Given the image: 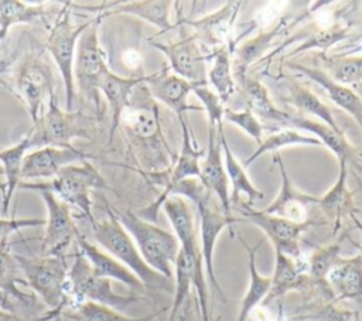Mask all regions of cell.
I'll use <instances>...</instances> for the list:
<instances>
[{
    "mask_svg": "<svg viewBox=\"0 0 362 321\" xmlns=\"http://www.w3.org/2000/svg\"><path fill=\"white\" fill-rule=\"evenodd\" d=\"M122 122L133 156L141 167L139 171L163 173L171 168L177 154L163 134L158 105L144 82L134 88Z\"/></svg>",
    "mask_w": 362,
    "mask_h": 321,
    "instance_id": "cell-1",
    "label": "cell"
},
{
    "mask_svg": "<svg viewBox=\"0 0 362 321\" xmlns=\"http://www.w3.org/2000/svg\"><path fill=\"white\" fill-rule=\"evenodd\" d=\"M112 212L134 240L143 260L153 270L171 280L174 274L173 267L180 250L175 235L156 223L141 219L132 211L123 212L112 208Z\"/></svg>",
    "mask_w": 362,
    "mask_h": 321,
    "instance_id": "cell-2",
    "label": "cell"
},
{
    "mask_svg": "<svg viewBox=\"0 0 362 321\" xmlns=\"http://www.w3.org/2000/svg\"><path fill=\"white\" fill-rule=\"evenodd\" d=\"M23 189L31 191H48L58 197L69 206H75L90 223L95 222L92 214V188H106L107 184L102 174L88 161H79L78 164H69L64 167L51 181L47 182H20Z\"/></svg>",
    "mask_w": 362,
    "mask_h": 321,
    "instance_id": "cell-3",
    "label": "cell"
},
{
    "mask_svg": "<svg viewBox=\"0 0 362 321\" xmlns=\"http://www.w3.org/2000/svg\"><path fill=\"white\" fill-rule=\"evenodd\" d=\"M107 218L102 221H96L92 223L93 238L96 243L124 264L129 270H132L140 281L147 287H167L168 279L153 270L141 257L134 240L129 235V232L123 228V225L113 215L112 208L106 204Z\"/></svg>",
    "mask_w": 362,
    "mask_h": 321,
    "instance_id": "cell-4",
    "label": "cell"
},
{
    "mask_svg": "<svg viewBox=\"0 0 362 321\" xmlns=\"http://www.w3.org/2000/svg\"><path fill=\"white\" fill-rule=\"evenodd\" d=\"M89 117L83 113L68 112L59 109L55 102V93L49 96L47 109L41 112L38 120L33 124L31 132L27 134L30 148L41 147H74L71 141L76 137L89 139Z\"/></svg>",
    "mask_w": 362,
    "mask_h": 321,
    "instance_id": "cell-5",
    "label": "cell"
},
{
    "mask_svg": "<svg viewBox=\"0 0 362 321\" xmlns=\"http://www.w3.org/2000/svg\"><path fill=\"white\" fill-rule=\"evenodd\" d=\"M23 280L49 310H62L66 300L68 266L62 256L27 257L14 255Z\"/></svg>",
    "mask_w": 362,
    "mask_h": 321,
    "instance_id": "cell-6",
    "label": "cell"
},
{
    "mask_svg": "<svg viewBox=\"0 0 362 321\" xmlns=\"http://www.w3.org/2000/svg\"><path fill=\"white\" fill-rule=\"evenodd\" d=\"M90 20L81 25H74L69 14V7L65 4L55 17L54 25L49 30L45 44L47 51L51 54L54 62L58 66L64 86H65V109L71 112L75 100V82H74V59L76 42L83 30L89 25Z\"/></svg>",
    "mask_w": 362,
    "mask_h": 321,
    "instance_id": "cell-7",
    "label": "cell"
},
{
    "mask_svg": "<svg viewBox=\"0 0 362 321\" xmlns=\"http://www.w3.org/2000/svg\"><path fill=\"white\" fill-rule=\"evenodd\" d=\"M100 17L90 20L76 42L74 59V82L79 91L99 107V82L109 71L103 51L98 40V27Z\"/></svg>",
    "mask_w": 362,
    "mask_h": 321,
    "instance_id": "cell-8",
    "label": "cell"
},
{
    "mask_svg": "<svg viewBox=\"0 0 362 321\" xmlns=\"http://www.w3.org/2000/svg\"><path fill=\"white\" fill-rule=\"evenodd\" d=\"M68 286L78 297L79 303L90 301L99 305L109 307L119 313L124 311L140 298L137 296H122L113 291L112 280L93 274L89 262L78 252L72 264L68 269Z\"/></svg>",
    "mask_w": 362,
    "mask_h": 321,
    "instance_id": "cell-9",
    "label": "cell"
},
{
    "mask_svg": "<svg viewBox=\"0 0 362 321\" xmlns=\"http://www.w3.org/2000/svg\"><path fill=\"white\" fill-rule=\"evenodd\" d=\"M194 204L199 215V235H201L199 249L204 260V267L206 270L209 284L214 287V290L221 296L222 301L225 303L226 301L225 293L219 286L218 279L215 276V270H214V252H215V245L221 232L226 226L235 222H239L240 219L232 216L230 214H226L221 206L218 198L209 189H206L201 197H198L194 201Z\"/></svg>",
    "mask_w": 362,
    "mask_h": 321,
    "instance_id": "cell-10",
    "label": "cell"
},
{
    "mask_svg": "<svg viewBox=\"0 0 362 321\" xmlns=\"http://www.w3.org/2000/svg\"><path fill=\"white\" fill-rule=\"evenodd\" d=\"M16 88L27 105L31 123L34 124L41 109L54 95V75L48 59L42 55L28 54L20 64L16 74Z\"/></svg>",
    "mask_w": 362,
    "mask_h": 321,
    "instance_id": "cell-11",
    "label": "cell"
},
{
    "mask_svg": "<svg viewBox=\"0 0 362 321\" xmlns=\"http://www.w3.org/2000/svg\"><path fill=\"white\" fill-rule=\"evenodd\" d=\"M235 205H238V211L243 215V218H246L247 221L259 226L266 233V236L270 239L272 245L274 246V250H279L296 260H298L301 255V249H300L301 233L307 228L313 225H318V222L313 219L311 221L308 219L305 222H294L286 218L264 214L263 211H256L246 202H240V201Z\"/></svg>",
    "mask_w": 362,
    "mask_h": 321,
    "instance_id": "cell-12",
    "label": "cell"
},
{
    "mask_svg": "<svg viewBox=\"0 0 362 321\" xmlns=\"http://www.w3.org/2000/svg\"><path fill=\"white\" fill-rule=\"evenodd\" d=\"M40 194L47 206L45 235L42 240L44 255L65 257L68 246L79 238V230L72 218L69 205L52 192L41 191Z\"/></svg>",
    "mask_w": 362,
    "mask_h": 321,
    "instance_id": "cell-13",
    "label": "cell"
},
{
    "mask_svg": "<svg viewBox=\"0 0 362 321\" xmlns=\"http://www.w3.org/2000/svg\"><path fill=\"white\" fill-rule=\"evenodd\" d=\"M240 1H228L211 14L197 18H180V24H185L194 30V37L206 48H219L230 45L233 24L240 10Z\"/></svg>",
    "mask_w": 362,
    "mask_h": 321,
    "instance_id": "cell-14",
    "label": "cell"
},
{
    "mask_svg": "<svg viewBox=\"0 0 362 321\" xmlns=\"http://www.w3.org/2000/svg\"><path fill=\"white\" fill-rule=\"evenodd\" d=\"M182 129V143L181 151L177 154L173 165L170 170L163 173H141L139 171L150 184L163 187V191H167L177 182L187 180V178H198L201 177V167L199 160L205 156L204 150H198L195 146L194 134L185 119H178Z\"/></svg>",
    "mask_w": 362,
    "mask_h": 321,
    "instance_id": "cell-15",
    "label": "cell"
},
{
    "mask_svg": "<svg viewBox=\"0 0 362 321\" xmlns=\"http://www.w3.org/2000/svg\"><path fill=\"white\" fill-rule=\"evenodd\" d=\"M151 45L160 49L167 57L170 68L174 71L175 75L191 83H208L205 66L206 57L201 51V47L194 35L170 44L151 41Z\"/></svg>",
    "mask_w": 362,
    "mask_h": 321,
    "instance_id": "cell-16",
    "label": "cell"
},
{
    "mask_svg": "<svg viewBox=\"0 0 362 321\" xmlns=\"http://www.w3.org/2000/svg\"><path fill=\"white\" fill-rule=\"evenodd\" d=\"M144 83L154 100H158L170 107L178 116V119L184 117V113L189 110H204L202 106L188 103V95L198 83H191L175 74H170L168 66H163L154 74L146 75Z\"/></svg>",
    "mask_w": 362,
    "mask_h": 321,
    "instance_id": "cell-17",
    "label": "cell"
},
{
    "mask_svg": "<svg viewBox=\"0 0 362 321\" xmlns=\"http://www.w3.org/2000/svg\"><path fill=\"white\" fill-rule=\"evenodd\" d=\"M89 154L71 147H41L27 153L23 160L21 178H54L64 167L88 160Z\"/></svg>",
    "mask_w": 362,
    "mask_h": 321,
    "instance_id": "cell-18",
    "label": "cell"
},
{
    "mask_svg": "<svg viewBox=\"0 0 362 321\" xmlns=\"http://www.w3.org/2000/svg\"><path fill=\"white\" fill-rule=\"evenodd\" d=\"M222 126V124H221ZM209 126L208 150L201 167V182L209 189L219 201L221 206L226 214H230V195H229V180L222 163V146L219 139V127Z\"/></svg>",
    "mask_w": 362,
    "mask_h": 321,
    "instance_id": "cell-19",
    "label": "cell"
},
{
    "mask_svg": "<svg viewBox=\"0 0 362 321\" xmlns=\"http://www.w3.org/2000/svg\"><path fill=\"white\" fill-rule=\"evenodd\" d=\"M274 161H277L280 174H281V188L274 201L262 209L264 214L276 215L280 218H286L294 222H305L308 221V206L320 205L321 197H313L296 189L286 173V167L281 161L280 154H274Z\"/></svg>",
    "mask_w": 362,
    "mask_h": 321,
    "instance_id": "cell-20",
    "label": "cell"
},
{
    "mask_svg": "<svg viewBox=\"0 0 362 321\" xmlns=\"http://www.w3.org/2000/svg\"><path fill=\"white\" fill-rule=\"evenodd\" d=\"M76 245L78 250L89 262L95 276L120 281L136 291H143L146 288V286L132 270H129L124 264H122L98 245L88 242L82 235H79V238L76 239Z\"/></svg>",
    "mask_w": 362,
    "mask_h": 321,
    "instance_id": "cell-21",
    "label": "cell"
},
{
    "mask_svg": "<svg viewBox=\"0 0 362 321\" xmlns=\"http://www.w3.org/2000/svg\"><path fill=\"white\" fill-rule=\"evenodd\" d=\"M286 65L288 68L298 71L301 75L310 78L315 83H318L328 93L329 99L337 106H339L342 110L349 113L355 119V122H358V124L362 130V96L356 91L351 89L346 85L335 82L325 71H322L320 68L304 66V65H301L298 62H293V61H287Z\"/></svg>",
    "mask_w": 362,
    "mask_h": 321,
    "instance_id": "cell-22",
    "label": "cell"
},
{
    "mask_svg": "<svg viewBox=\"0 0 362 321\" xmlns=\"http://www.w3.org/2000/svg\"><path fill=\"white\" fill-rule=\"evenodd\" d=\"M280 127H290V129H296V130L300 129V130L311 132L314 134V137L321 141V144H325L337 156L339 164H346V161L356 153V150L346 140V137L341 129H331L325 123L311 120L307 116L286 112V116H284Z\"/></svg>",
    "mask_w": 362,
    "mask_h": 321,
    "instance_id": "cell-23",
    "label": "cell"
},
{
    "mask_svg": "<svg viewBox=\"0 0 362 321\" xmlns=\"http://www.w3.org/2000/svg\"><path fill=\"white\" fill-rule=\"evenodd\" d=\"M325 284L338 300H355L362 304V255L339 257L328 272Z\"/></svg>",
    "mask_w": 362,
    "mask_h": 321,
    "instance_id": "cell-24",
    "label": "cell"
},
{
    "mask_svg": "<svg viewBox=\"0 0 362 321\" xmlns=\"http://www.w3.org/2000/svg\"><path fill=\"white\" fill-rule=\"evenodd\" d=\"M146 76H120L113 74L110 69L102 76L99 82V92L103 93L106 102L110 107V132H109V143L115 136V132L120 126L122 116L130 103V96L137 85L144 82Z\"/></svg>",
    "mask_w": 362,
    "mask_h": 321,
    "instance_id": "cell-25",
    "label": "cell"
},
{
    "mask_svg": "<svg viewBox=\"0 0 362 321\" xmlns=\"http://www.w3.org/2000/svg\"><path fill=\"white\" fill-rule=\"evenodd\" d=\"M310 283H313V280L304 273L303 269H300L298 260L274 250V272L272 276V284L262 304L267 307L272 301L283 297L286 293L307 287Z\"/></svg>",
    "mask_w": 362,
    "mask_h": 321,
    "instance_id": "cell-26",
    "label": "cell"
},
{
    "mask_svg": "<svg viewBox=\"0 0 362 321\" xmlns=\"http://www.w3.org/2000/svg\"><path fill=\"white\" fill-rule=\"evenodd\" d=\"M287 27V18H280V21L272 27L270 30H260L255 37L246 40L235 49L233 57V78L235 81L240 82L246 75L250 65L262 58V55L267 51L272 45L274 38L281 34Z\"/></svg>",
    "mask_w": 362,
    "mask_h": 321,
    "instance_id": "cell-27",
    "label": "cell"
},
{
    "mask_svg": "<svg viewBox=\"0 0 362 321\" xmlns=\"http://www.w3.org/2000/svg\"><path fill=\"white\" fill-rule=\"evenodd\" d=\"M174 3L168 0H143V1H115L106 8L102 16L106 14H132L140 17L153 25L158 27L157 35L171 30L174 24L170 21V10Z\"/></svg>",
    "mask_w": 362,
    "mask_h": 321,
    "instance_id": "cell-28",
    "label": "cell"
},
{
    "mask_svg": "<svg viewBox=\"0 0 362 321\" xmlns=\"http://www.w3.org/2000/svg\"><path fill=\"white\" fill-rule=\"evenodd\" d=\"M28 148H30L28 137L25 136L17 144H14L8 148L0 150V163L3 165L1 171L4 174V184L1 185V212H3V216H6V218L8 214L13 194L21 182L23 160H24Z\"/></svg>",
    "mask_w": 362,
    "mask_h": 321,
    "instance_id": "cell-29",
    "label": "cell"
},
{
    "mask_svg": "<svg viewBox=\"0 0 362 321\" xmlns=\"http://www.w3.org/2000/svg\"><path fill=\"white\" fill-rule=\"evenodd\" d=\"M163 209L168 216L180 246L198 243L195 215L191 202L180 195H171L163 202Z\"/></svg>",
    "mask_w": 362,
    "mask_h": 321,
    "instance_id": "cell-30",
    "label": "cell"
},
{
    "mask_svg": "<svg viewBox=\"0 0 362 321\" xmlns=\"http://www.w3.org/2000/svg\"><path fill=\"white\" fill-rule=\"evenodd\" d=\"M238 238H239L240 243L245 246V249L247 250V256H249V286H247L245 297L242 298L236 321H246V318L252 314V311L260 303H263V300L266 298V296L270 290L272 276H262L256 269L255 256H256V250L259 249L262 242H259L255 247H250L247 245V242L240 235H238Z\"/></svg>",
    "mask_w": 362,
    "mask_h": 321,
    "instance_id": "cell-31",
    "label": "cell"
},
{
    "mask_svg": "<svg viewBox=\"0 0 362 321\" xmlns=\"http://www.w3.org/2000/svg\"><path fill=\"white\" fill-rule=\"evenodd\" d=\"M219 139H221V146H222V153L225 156V170L228 174V180L232 184V195H230V205H235L239 202V197L240 194H245L247 197V205H253L255 201L262 199L264 195L263 192L256 188L252 181L249 180L245 167L235 158V156L232 154L229 146H228V140L225 137L223 129L222 126L219 127Z\"/></svg>",
    "mask_w": 362,
    "mask_h": 321,
    "instance_id": "cell-32",
    "label": "cell"
},
{
    "mask_svg": "<svg viewBox=\"0 0 362 321\" xmlns=\"http://www.w3.org/2000/svg\"><path fill=\"white\" fill-rule=\"evenodd\" d=\"M20 267L16 262L14 253L10 252L8 239L0 240V294L3 307L7 300L20 301L24 304L35 303V297H31L17 288V283H24L23 277H20Z\"/></svg>",
    "mask_w": 362,
    "mask_h": 321,
    "instance_id": "cell-33",
    "label": "cell"
},
{
    "mask_svg": "<svg viewBox=\"0 0 362 321\" xmlns=\"http://www.w3.org/2000/svg\"><path fill=\"white\" fill-rule=\"evenodd\" d=\"M242 88V92L246 98L247 106L252 112L259 117V120H266L274 123L277 126L281 124L286 110H281L274 106L273 100L270 99L267 89L262 85V82L256 78L245 76L240 82H238Z\"/></svg>",
    "mask_w": 362,
    "mask_h": 321,
    "instance_id": "cell-34",
    "label": "cell"
},
{
    "mask_svg": "<svg viewBox=\"0 0 362 321\" xmlns=\"http://www.w3.org/2000/svg\"><path fill=\"white\" fill-rule=\"evenodd\" d=\"M230 49L233 51L230 45H222L206 57V59L212 61L209 72L206 74L208 83L214 86L223 103L228 102L236 91V82L230 65Z\"/></svg>",
    "mask_w": 362,
    "mask_h": 321,
    "instance_id": "cell-35",
    "label": "cell"
},
{
    "mask_svg": "<svg viewBox=\"0 0 362 321\" xmlns=\"http://www.w3.org/2000/svg\"><path fill=\"white\" fill-rule=\"evenodd\" d=\"M284 100L293 105L296 109L318 117L320 120H322V123H325L331 129H339L334 119V113L331 107H328L314 92L300 85L298 82L296 81L287 82V96L284 98Z\"/></svg>",
    "mask_w": 362,
    "mask_h": 321,
    "instance_id": "cell-36",
    "label": "cell"
},
{
    "mask_svg": "<svg viewBox=\"0 0 362 321\" xmlns=\"http://www.w3.org/2000/svg\"><path fill=\"white\" fill-rule=\"evenodd\" d=\"M296 144H305V146H321V141L315 139L314 136H305L297 132L296 129L290 127H281L280 130H276V133L267 136L266 139H262L257 148L243 161V167H247L255 160H257L262 154H266L269 151H279L283 147L287 146H296Z\"/></svg>",
    "mask_w": 362,
    "mask_h": 321,
    "instance_id": "cell-37",
    "label": "cell"
},
{
    "mask_svg": "<svg viewBox=\"0 0 362 321\" xmlns=\"http://www.w3.org/2000/svg\"><path fill=\"white\" fill-rule=\"evenodd\" d=\"M48 8L44 4H27L17 0H0V42L8 28L18 23H31L45 16Z\"/></svg>",
    "mask_w": 362,
    "mask_h": 321,
    "instance_id": "cell-38",
    "label": "cell"
},
{
    "mask_svg": "<svg viewBox=\"0 0 362 321\" xmlns=\"http://www.w3.org/2000/svg\"><path fill=\"white\" fill-rule=\"evenodd\" d=\"M351 33L349 25H344L339 23H331L328 25L318 27L311 30L308 34L303 37V42L291 51L293 55L308 51V49H328L331 45L345 40Z\"/></svg>",
    "mask_w": 362,
    "mask_h": 321,
    "instance_id": "cell-39",
    "label": "cell"
},
{
    "mask_svg": "<svg viewBox=\"0 0 362 321\" xmlns=\"http://www.w3.org/2000/svg\"><path fill=\"white\" fill-rule=\"evenodd\" d=\"M327 74L338 83L351 85L362 81V57H321Z\"/></svg>",
    "mask_w": 362,
    "mask_h": 321,
    "instance_id": "cell-40",
    "label": "cell"
},
{
    "mask_svg": "<svg viewBox=\"0 0 362 321\" xmlns=\"http://www.w3.org/2000/svg\"><path fill=\"white\" fill-rule=\"evenodd\" d=\"M339 250L341 245L337 242L327 245L324 247H317L311 253L308 260V276L313 280V283L322 286L325 290H328L325 284V277L328 272L332 269V266L337 263V260L341 257Z\"/></svg>",
    "mask_w": 362,
    "mask_h": 321,
    "instance_id": "cell-41",
    "label": "cell"
},
{
    "mask_svg": "<svg viewBox=\"0 0 362 321\" xmlns=\"http://www.w3.org/2000/svg\"><path fill=\"white\" fill-rule=\"evenodd\" d=\"M163 311L164 308L146 317L130 318L109 307L99 305L90 301H83V303H79L78 305V320L79 321H153Z\"/></svg>",
    "mask_w": 362,
    "mask_h": 321,
    "instance_id": "cell-42",
    "label": "cell"
},
{
    "mask_svg": "<svg viewBox=\"0 0 362 321\" xmlns=\"http://www.w3.org/2000/svg\"><path fill=\"white\" fill-rule=\"evenodd\" d=\"M223 119H226L228 122L240 127L247 136H250L253 140H256L257 144L262 141V136H263L266 126L259 120V117L252 112V109L249 106H246L242 110L225 109Z\"/></svg>",
    "mask_w": 362,
    "mask_h": 321,
    "instance_id": "cell-43",
    "label": "cell"
},
{
    "mask_svg": "<svg viewBox=\"0 0 362 321\" xmlns=\"http://www.w3.org/2000/svg\"><path fill=\"white\" fill-rule=\"evenodd\" d=\"M192 92L201 100L202 109L206 110L209 126L211 127L221 126L222 119H223L225 107H223V102L221 100L218 93L215 91H212L211 88H208V83L206 85H197L192 89Z\"/></svg>",
    "mask_w": 362,
    "mask_h": 321,
    "instance_id": "cell-44",
    "label": "cell"
},
{
    "mask_svg": "<svg viewBox=\"0 0 362 321\" xmlns=\"http://www.w3.org/2000/svg\"><path fill=\"white\" fill-rule=\"evenodd\" d=\"M45 219L41 218H0V240L8 239L13 232H17L24 228L44 226Z\"/></svg>",
    "mask_w": 362,
    "mask_h": 321,
    "instance_id": "cell-45",
    "label": "cell"
},
{
    "mask_svg": "<svg viewBox=\"0 0 362 321\" xmlns=\"http://www.w3.org/2000/svg\"><path fill=\"white\" fill-rule=\"evenodd\" d=\"M61 313V310H48L45 314L42 315H37V317H21L17 313L0 308V321H51L54 320L58 314Z\"/></svg>",
    "mask_w": 362,
    "mask_h": 321,
    "instance_id": "cell-46",
    "label": "cell"
},
{
    "mask_svg": "<svg viewBox=\"0 0 362 321\" xmlns=\"http://www.w3.org/2000/svg\"><path fill=\"white\" fill-rule=\"evenodd\" d=\"M178 321H188V317H187V310L180 315V320Z\"/></svg>",
    "mask_w": 362,
    "mask_h": 321,
    "instance_id": "cell-47",
    "label": "cell"
},
{
    "mask_svg": "<svg viewBox=\"0 0 362 321\" xmlns=\"http://www.w3.org/2000/svg\"><path fill=\"white\" fill-rule=\"evenodd\" d=\"M358 25H359V28H361V31H362V11L359 13V20H358Z\"/></svg>",
    "mask_w": 362,
    "mask_h": 321,
    "instance_id": "cell-48",
    "label": "cell"
},
{
    "mask_svg": "<svg viewBox=\"0 0 362 321\" xmlns=\"http://www.w3.org/2000/svg\"><path fill=\"white\" fill-rule=\"evenodd\" d=\"M355 245V247H358V250H359V253L362 255V245H359V243H354Z\"/></svg>",
    "mask_w": 362,
    "mask_h": 321,
    "instance_id": "cell-49",
    "label": "cell"
},
{
    "mask_svg": "<svg viewBox=\"0 0 362 321\" xmlns=\"http://www.w3.org/2000/svg\"><path fill=\"white\" fill-rule=\"evenodd\" d=\"M358 93L362 95V86H358Z\"/></svg>",
    "mask_w": 362,
    "mask_h": 321,
    "instance_id": "cell-50",
    "label": "cell"
},
{
    "mask_svg": "<svg viewBox=\"0 0 362 321\" xmlns=\"http://www.w3.org/2000/svg\"><path fill=\"white\" fill-rule=\"evenodd\" d=\"M356 223H358V225H359V228H361V230H362V225H361V223H359V221H356Z\"/></svg>",
    "mask_w": 362,
    "mask_h": 321,
    "instance_id": "cell-51",
    "label": "cell"
}]
</instances>
